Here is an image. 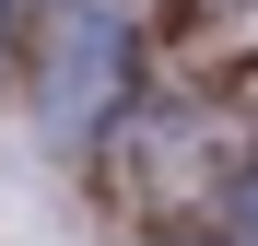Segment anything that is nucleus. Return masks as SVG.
<instances>
[{
    "mask_svg": "<svg viewBox=\"0 0 258 246\" xmlns=\"http://www.w3.org/2000/svg\"><path fill=\"white\" fill-rule=\"evenodd\" d=\"M129 94V12L117 0H59L24 35V106L47 141H94Z\"/></svg>",
    "mask_w": 258,
    "mask_h": 246,
    "instance_id": "nucleus-1",
    "label": "nucleus"
}]
</instances>
